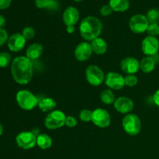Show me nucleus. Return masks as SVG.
Segmentation results:
<instances>
[{
  "instance_id": "nucleus-32",
  "label": "nucleus",
  "mask_w": 159,
  "mask_h": 159,
  "mask_svg": "<svg viewBox=\"0 0 159 159\" xmlns=\"http://www.w3.org/2000/svg\"><path fill=\"white\" fill-rule=\"evenodd\" d=\"M78 124V121L75 117L73 116H68L66 117V120H65V126L68 127H75Z\"/></svg>"
},
{
  "instance_id": "nucleus-10",
  "label": "nucleus",
  "mask_w": 159,
  "mask_h": 159,
  "mask_svg": "<svg viewBox=\"0 0 159 159\" xmlns=\"http://www.w3.org/2000/svg\"><path fill=\"white\" fill-rule=\"evenodd\" d=\"M106 85L111 90H120L125 86L124 77L121 74L115 71H110L106 75Z\"/></svg>"
},
{
  "instance_id": "nucleus-6",
  "label": "nucleus",
  "mask_w": 159,
  "mask_h": 159,
  "mask_svg": "<svg viewBox=\"0 0 159 159\" xmlns=\"http://www.w3.org/2000/svg\"><path fill=\"white\" fill-rule=\"evenodd\" d=\"M103 71L96 65H90L85 69V78L89 83L93 86H99L105 81Z\"/></svg>"
},
{
  "instance_id": "nucleus-23",
  "label": "nucleus",
  "mask_w": 159,
  "mask_h": 159,
  "mask_svg": "<svg viewBox=\"0 0 159 159\" xmlns=\"http://www.w3.org/2000/svg\"><path fill=\"white\" fill-rule=\"evenodd\" d=\"M99 97H100L101 102L102 103L106 104V105H111V104H113L115 100H116L114 93L110 89L102 90V93H100V96Z\"/></svg>"
},
{
  "instance_id": "nucleus-13",
  "label": "nucleus",
  "mask_w": 159,
  "mask_h": 159,
  "mask_svg": "<svg viewBox=\"0 0 159 159\" xmlns=\"http://www.w3.org/2000/svg\"><path fill=\"white\" fill-rule=\"evenodd\" d=\"M114 109L120 113L129 114L134 108V102L130 98L127 96H120L116 99L113 103Z\"/></svg>"
},
{
  "instance_id": "nucleus-15",
  "label": "nucleus",
  "mask_w": 159,
  "mask_h": 159,
  "mask_svg": "<svg viewBox=\"0 0 159 159\" xmlns=\"http://www.w3.org/2000/svg\"><path fill=\"white\" fill-rule=\"evenodd\" d=\"M26 40L22 34H14L9 37L7 45L9 49L12 52H19L24 48Z\"/></svg>"
},
{
  "instance_id": "nucleus-9",
  "label": "nucleus",
  "mask_w": 159,
  "mask_h": 159,
  "mask_svg": "<svg viewBox=\"0 0 159 159\" xmlns=\"http://www.w3.org/2000/svg\"><path fill=\"white\" fill-rule=\"evenodd\" d=\"M92 122L96 127L106 128L111 124V116L107 110L102 108H97L93 111Z\"/></svg>"
},
{
  "instance_id": "nucleus-2",
  "label": "nucleus",
  "mask_w": 159,
  "mask_h": 159,
  "mask_svg": "<svg viewBox=\"0 0 159 159\" xmlns=\"http://www.w3.org/2000/svg\"><path fill=\"white\" fill-rule=\"evenodd\" d=\"M102 30L100 20L96 16H87L82 20L79 26V33L85 41H90L99 37Z\"/></svg>"
},
{
  "instance_id": "nucleus-12",
  "label": "nucleus",
  "mask_w": 159,
  "mask_h": 159,
  "mask_svg": "<svg viewBox=\"0 0 159 159\" xmlns=\"http://www.w3.org/2000/svg\"><path fill=\"white\" fill-rule=\"evenodd\" d=\"M93 49L90 43L88 41H83L79 43L75 49V57L79 61L84 62L88 61L93 55Z\"/></svg>"
},
{
  "instance_id": "nucleus-24",
  "label": "nucleus",
  "mask_w": 159,
  "mask_h": 159,
  "mask_svg": "<svg viewBox=\"0 0 159 159\" xmlns=\"http://www.w3.org/2000/svg\"><path fill=\"white\" fill-rule=\"evenodd\" d=\"M149 23H159V9H152L148 11L146 14Z\"/></svg>"
},
{
  "instance_id": "nucleus-7",
  "label": "nucleus",
  "mask_w": 159,
  "mask_h": 159,
  "mask_svg": "<svg viewBox=\"0 0 159 159\" xmlns=\"http://www.w3.org/2000/svg\"><path fill=\"white\" fill-rule=\"evenodd\" d=\"M37 138L32 131H23L16 137V142L20 148L30 150L37 145Z\"/></svg>"
},
{
  "instance_id": "nucleus-16",
  "label": "nucleus",
  "mask_w": 159,
  "mask_h": 159,
  "mask_svg": "<svg viewBox=\"0 0 159 159\" xmlns=\"http://www.w3.org/2000/svg\"><path fill=\"white\" fill-rule=\"evenodd\" d=\"M79 12L74 6L66 8L63 12V22L66 26H75L79 20Z\"/></svg>"
},
{
  "instance_id": "nucleus-28",
  "label": "nucleus",
  "mask_w": 159,
  "mask_h": 159,
  "mask_svg": "<svg viewBox=\"0 0 159 159\" xmlns=\"http://www.w3.org/2000/svg\"><path fill=\"white\" fill-rule=\"evenodd\" d=\"M147 33L148 36L158 37L159 36V24L158 23H151L148 27Z\"/></svg>"
},
{
  "instance_id": "nucleus-22",
  "label": "nucleus",
  "mask_w": 159,
  "mask_h": 159,
  "mask_svg": "<svg viewBox=\"0 0 159 159\" xmlns=\"http://www.w3.org/2000/svg\"><path fill=\"white\" fill-rule=\"evenodd\" d=\"M37 145L42 150L49 149L52 146V139L47 134H40L37 138Z\"/></svg>"
},
{
  "instance_id": "nucleus-35",
  "label": "nucleus",
  "mask_w": 159,
  "mask_h": 159,
  "mask_svg": "<svg viewBox=\"0 0 159 159\" xmlns=\"http://www.w3.org/2000/svg\"><path fill=\"white\" fill-rule=\"evenodd\" d=\"M153 101L155 105L159 107V89L155 93L153 96Z\"/></svg>"
},
{
  "instance_id": "nucleus-3",
  "label": "nucleus",
  "mask_w": 159,
  "mask_h": 159,
  "mask_svg": "<svg viewBox=\"0 0 159 159\" xmlns=\"http://www.w3.org/2000/svg\"><path fill=\"white\" fill-rule=\"evenodd\" d=\"M16 100L21 109L24 110H32L38 106V98L30 91L26 89L20 90L16 95Z\"/></svg>"
},
{
  "instance_id": "nucleus-34",
  "label": "nucleus",
  "mask_w": 159,
  "mask_h": 159,
  "mask_svg": "<svg viewBox=\"0 0 159 159\" xmlns=\"http://www.w3.org/2000/svg\"><path fill=\"white\" fill-rule=\"evenodd\" d=\"M12 0H0V9H6L9 7Z\"/></svg>"
},
{
  "instance_id": "nucleus-29",
  "label": "nucleus",
  "mask_w": 159,
  "mask_h": 159,
  "mask_svg": "<svg viewBox=\"0 0 159 159\" xmlns=\"http://www.w3.org/2000/svg\"><path fill=\"white\" fill-rule=\"evenodd\" d=\"M35 34V30L31 26H26L22 31V34L26 40H30L34 38Z\"/></svg>"
},
{
  "instance_id": "nucleus-14",
  "label": "nucleus",
  "mask_w": 159,
  "mask_h": 159,
  "mask_svg": "<svg viewBox=\"0 0 159 159\" xmlns=\"http://www.w3.org/2000/svg\"><path fill=\"white\" fill-rule=\"evenodd\" d=\"M120 68L127 75H134L140 70V61L133 57H127L120 61Z\"/></svg>"
},
{
  "instance_id": "nucleus-25",
  "label": "nucleus",
  "mask_w": 159,
  "mask_h": 159,
  "mask_svg": "<svg viewBox=\"0 0 159 159\" xmlns=\"http://www.w3.org/2000/svg\"><path fill=\"white\" fill-rule=\"evenodd\" d=\"M12 61L11 55L7 52L0 53V68H5L9 65Z\"/></svg>"
},
{
  "instance_id": "nucleus-5",
  "label": "nucleus",
  "mask_w": 159,
  "mask_h": 159,
  "mask_svg": "<svg viewBox=\"0 0 159 159\" xmlns=\"http://www.w3.org/2000/svg\"><path fill=\"white\" fill-rule=\"evenodd\" d=\"M66 115L61 110H54L48 113L44 119V126L49 130H56L65 125Z\"/></svg>"
},
{
  "instance_id": "nucleus-19",
  "label": "nucleus",
  "mask_w": 159,
  "mask_h": 159,
  "mask_svg": "<svg viewBox=\"0 0 159 159\" xmlns=\"http://www.w3.org/2000/svg\"><path fill=\"white\" fill-rule=\"evenodd\" d=\"M38 99L37 107L43 113H51L54 111L57 107L56 101L51 97H43Z\"/></svg>"
},
{
  "instance_id": "nucleus-21",
  "label": "nucleus",
  "mask_w": 159,
  "mask_h": 159,
  "mask_svg": "<svg viewBox=\"0 0 159 159\" xmlns=\"http://www.w3.org/2000/svg\"><path fill=\"white\" fill-rule=\"evenodd\" d=\"M109 5L114 12H123L127 11L130 8V1L129 0H110Z\"/></svg>"
},
{
  "instance_id": "nucleus-27",
  "label": "nucleus",
  "mask_w": 159,
  "mask_h": 159,
  "mask_svg": "<svg viewBox=\"0 0 159 159\" xmlns=\"http://www.w3.org/2000/svg\"><path fill=\"white\" fill-rule=\"evenodd\" d=\"M124 81H125V85L128 87H134L138 84V79L135 75H127L124 77Z\"/></svg>"
},
{
  "instance_id": "nucleus-36",
  "label": "nucleus",
  "mask_w": 159,
  "mask_h": 159,
  "mask_svg": "<svg viewBox=\"0 0 159 159\" xmlns=\"http://www.w3.org/2000/svg\"><path fill=\"white\" fill-rule=\"evenodd\" d=\"M6 25V19L3 16L0 15V29H2Z\"/></svg>"
},
{
  "instance_id": "nucleus-4",
  "label": "nucleus",
  "mask_w": 159,
  "mask_h": 159,
  "mask_svg": "<svg viewBox=\"0 0 159 159\" xmlns=\"http://www.w3.org/2000/svg\"><path fill=\"white\" fill-rule=\"evenodd\" d=\"M122 127L126 134L130 136H136L141 130V119L138 115L129 113L123 119Z\"/></svg>"
},
{
  "instance_id": "nucleus-31",
  "label": "nucleus",
  "mask_w": 159,
  "mask_h": 159,
  "mask_svg": "<svg viewBox=\"0 0 159 159\" xmlns=\"http://www.w3.org/2000/svg\"><path fill=\"white\" fill-rule=\"evenodd\" d=\"M9 40V35L5 29H0V47L4 45Z\"/></svg>"
},
{
  "instance_id": "nucleus-20",
  "label": "nucleus",
  "mask_w": 159,
  "mask_h": 159,
  "mask_svg": "<svg viewBox=\"0 0 159 159\" xmlns=\"http://www.w3.org/2000/svg\"><path fill=\"white\" fill-rule=\"evenodd\" d=\"M156 61L154 57L146 56L140 61V69L145 74H149L155 70Z\"/></svg>"
},
{
  "instance_id": "nucleus-1",
  "label": "nucleus",
  "mask_w": 159,
  "mask_h": 159,
  "mask_svg": "<svg viewBox=\"0 0 159 159\" xmlns=\"http://www.w3.org/2000/svg\"><path fill=\"white\" fill-rule=\"evenodd\" d=\"M12 79L20 85H27L34 76V65L26 56L15 57L11 65Z\"/></svg>"
},
{
  "instance_id": "nucleus-33",
  "label": "nucleus",
  "mask_w": 159,
  "mask_h": 159,
  "mask_svg": "<svg viewBox=\"0 0 159 159\" xmlns=\"http://www.w3.org/2000/svg\"><path fill=\"white\" fill-rule=\"evenodd\" d=\"M112 12H113V9L110 7V5H104L101 7L100 13L103 16H108L111 15Z\"/></svg>"
},
{
  "instance_id": "nucleus-39",
  "label": "nucleus",
  "mask_w": 159,
  "mask_h": 159,
  "mask_svg": "<svg viewBox=\"0 0 159 159\" xmlns=\"http://www.w3.org/2000/svg\"><path fill=\"white\" fill-rule=\"evenodd\" d=\"M75 2H82V1H83V0H74Z\"/></svg>"
},
{
  "instance_id": "nucleus-30",
  "label": "nucleus",
  "mask_w": 159,
  "mask_h": 159,
  "mask_svg": "<svg viewBox=\"0 0 159 159\" xmlns=\"http://www.w3.org/2000/svg\"><path fill=\"white\" fill-rule=\"evenodd\" d=\"M51 2V0H34V4L38 9H48Z\"/></svg>"
},
{
  "instance_id": "nucleus-8",
  "label": "nucleus",
  "mask_w": 159,
  "mask_h": 159,
  "mask_svg": "<svg viewBox=\"0 0 159 159\" xmlns=\"http://www.w3.org/2000/svg\"><path fill=\"white\" fill-rule=\"evenodd\" d=\"M149 24L150 23L146 16L142 15V14L134 15L129 21V27L130 30L137 34H144L147 32Z\"/></svg>"
},
{
  "instance_id": "nucleus-18",
  "label": "nucleus",
  "mask_w": 159,
  "mask_h": 159,
  "mask_svg": "<svg viewBox=\"0 0 159 159\" xmlns=\"http://www.w3.org/2000/svg\"><path fill=\"white\" fill-rule=\"evenodd\" d=\"M90 44H91L93 53L97 55H102L107 52L108 49L107 41L102 37H97L95 40H92L90 42Z\"/></svg>"
},
{
  "instance_id": "nucleus-38",
  "label": "nucleus",
  "mask_w": 159,
  "mask_h": 159,
  "mask_svg": "<svg viewBox=\"0 0 159 159\" xmlns=\"http://www.w3.org/2000/svg\"><path fill=\"white\" fill-rule=\"evenodd\" d=\"M2 133H3V127L1 123H0V136L2 134Z\"/></svg>"
},
{
  "instance_id": "nucleus-26",
  "label": "nucleus",
  "mask_w": 159,
  "mask_h": 159,
  "mask_svg": "<svg viewBox=\"0 0 159 159\" xmlns=\"http://www.w3.org/2000/svg\"><path fill=\"white\" fill-rule=\"evenodd\" d=\"M93 111L89 109H84L79 113V118L82 122H90L92 121Z\"/></svg>"
},
{
  "instance_id": "nucleus-37",
  "label": "nucleus",
  "mask_w": 159,
  "mask_h": 159,
  "mask_svg": "<svg viewBox=\"0 0 159 159\" xmlns=\"http://www.w3.org/2000/svg\"><path fill=\"white\" fill-rule=\"evenodd\" d=\"M75 30V26H66V31L68 34H73Z\"/></svg>"
},
{
  "instance_id": "nucleus-17",
  "label": "nucleus",
  "mask_w": 159,
  "mask_h": 159,
  "mask_svg": "<svg viewBox=\"0 0 159 159\" xmlns=\"http://www.w3.org/2000/svg\"><path fill=\"white\" fill-rule=\"evenodd\" d=\"M43 52V47L40 43H34L30 45L26 51V57L31 61L38 59Z\"/></svg>"
},
{
  "instance_id": "nucleus-11",
  "label": "nucleus",
  "mask_w": 159,
  "mask_h": 159,
  "mask_svg": "<svg viewBox=\"0 0 159 159\" xmlns=\"http://www.w3.org/2000/svg\"><path fill=\"white\" fill-rule=\"evenodd\" d=\"M141 51L146 56L154 57L159 51V40L157 37L148 36L141 42Z\"/></svg>"
}]
</instances>
